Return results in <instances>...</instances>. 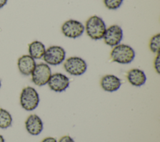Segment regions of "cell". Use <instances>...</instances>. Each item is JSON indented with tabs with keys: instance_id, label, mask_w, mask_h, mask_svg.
I'll use <instances>...</instances> for the list:
<instances>
[{
	"instance_id": "1",
	"label": "cell",
	"mask_w": 160,
	"mask_h": 142,
	"mask_svg": "<svg viewBox=\"0 0 160 142\" xmlns=\"http://www.w3.org/2000/svg\"><path fill=\"white\" fill-rule=\"evenodd\" d=\"M106 28L103 19L94 15L87 19L84 26V31L91 39L99 40L103 38Z\"/></svg>"
},
{
	"instance_id": "2",
	"label": "cell",
	"mask_w": 160,
	"mask_h": 142,
	"mask_svg": "<svg viewBox=\"0 0 160 142\" xmlns=\"http://www.w3.org/2000/svg\"><path fill=\"white\" fill-rule=\"evenodd\" d=\"M110 56L112 62L120 64H128L134 60L135 51L129 45L119 44L113 47Z\"/></svg>"
},
{
	"instance_id": "3",
	"label": "cell",
	"mask_w": 160,
	"mask_h": 142,
	"mask_svg": "<svg viewBox=\"0 0 160 142\" xmlns=\"http://www.w3.org/2000/svg\"><path fill=\"white\" fill-rule=\"evenodd\" d=\"M39 96L36 90L32 87H24L20 95V104L26 111L35 110L39 103Z\"/></svg>"
},
{
	"instance_id": "4",
	"label": "cell",
	"mask_w": 160,
	"mask_h": 142,
	"mask_svg": "<svg viewBox=\"0 0 160 142\" xmlns=\"http://www.w3.org/2000/svg\"><path fill=\"white\" fill-rule=\"evenodd\" d=\"M64 69L69 74L74 76H79L84 74L87 70L86 61L79 57H70L63 64Z\"/></svg>"
},
{
	"instance_id": "5",
	"label": "cell",
	"mask_w": 160,
	"mask_h": 142,
	"mask_svg": "<svg viewBox=\"0 0 160 142\" xmlns=\"http://www.w3.org/2000/svg\"><path fill=\"white\" fill-rule=\"evenodd\" d=\"M51 74V70L49 65L41 62L36 65L31 74V80L36 85L41 87L48 83Z\"/></svg>"
},
{
	"instance_id": "6",
	"label": "cell",
	"mask_w": 160,
	"mask_h": 142,
	"mask_svg": "<svg viewBox=\"0 0 160 142\" xmlns=\"http://www.w3.org/2000/svg\"><path fill=\"white\" fill-rule=\"evenodd\" d=\"M42 58L48 65H58L64 61L66 51L61 46L52 45L46 49Z\"/></svg>"
},
{
	"instance_id": "7",
	"label": "cell",
	"mask_w": 160,
	"mask_h": 142,
	"mask_svg": "<svg viewBox=\"0 0 160 142\" xmlns=\"http://www.w3.org/2000/svg\"><path fill=\"white\" fill-rule=\"evenodd\" d=\"M61 29L62 34L65 37L76 39L82 36L84 33V26L79 21L69 19L62 24Z\"/></svg>"
},
{
	"instance_id": "8",
	"label": "cell",
	"mask_w": 160,
	"mask_h": 142,
	"mask_svg": "<svg viewBox=\"0 0 160 142\" xmlns=\"http://www.w3.org/2000/svg\"><path fill=\"white\" fill-rule=\"evenodd\" d=\"M122 37L123 32L122 28L118 24H113L106 28L102 39L106 45L114 47L120 44Z\"/></svg>"
},
{
	"instance_id": "9",
	"label": "cell",
	"mask_w": 160,
	"mask_h": 142,
	"mask_svg": "<svg viewBox=\"0 0 160 142\" xmlns=\"http://www.w3.org/2000/svg\"><path fill=\"white\" fill-rule=\"evenodd\" d=\"M48 84L50 89L52 91L55 92H62L68 88L69 79L63 73H55L51 74Z\"/></svg>"
},
{
	"instance_id": "10",
	"label": "cell",
	"mask_w": 160,
	"mask_h": 142,
	"mask_svg": "<svg viewBox=\"0 0 160 142\" xmlns=\"http://www.w3.org/2000/svg\"><path fill=\"white\" fill-rule=\"evenodd\" d=\"M27 131L31 135H39L43 130V123L40 117L36 114L30 115L25 121Z\"/></svg>"
},
{
	"instance_id": "11",
	"label": "cell",
	"mask_w": 160,
	"mask_h": 142,
	"mask_svg": "<svg viewBox=\"0 0 160 142\" xmlns=\"http://www.w3.org/2000/svg\"><path fill=\"white\" fill-rule=\"evenodd\" d=\"M36 63L29 55H23L18 60V67L21 74L25 76L30 75L36 67Z\"/></svg>"
},
{
	"instance_id": "12",
	"label": "cell",
	"mask_w": 160,
	"mask_h": 142,
	"mask_svg": "<svg viewBox=\"0 0 160 142\" xmlns=\"http://www.w3.org/2000/svg\"><path fill=\"white\" fill-rule=\"evenodd\" d=\"M100 85L104 91L113 92L120 88L121 81L117 76L112 74H108L101 78Z\"/></svg>"
},
{
	"instance_id": "13",
	"label": "cell",
	"mask_w": 160,
	"mask_h": 142,
	"mask_svg": "<svg viewBox=\"0 0 160 142\" xmlns=\"http://www.w3.org/2000/svg\"><path fill=\"white\" fill-rule=\"evenodd\" d=\"M127 79L132 85L140 87L146 83V75L144 71L139 69H132L127 73Z\"/></svg>"
},
{
	"instance_id": "14",
	"label": "cell",
	"mask_w": 160,
	"mask_h": 142,
	"mask_svg": "<svg viewBox=\"0 0 160 142\" xmlns=\"http://www.w3.org/2000/svg\"><path fill=\"white\" fill-rule=\"evenodd\" d=\"M44 44L38 40H34L29 44V55L34 59H40L43 57L46 51Z\"/></svg>"
},
{
	"instance_id": "15",
	"label": "cell",
	"mask_w": 160,
	"mask_h": 142,
	"mask_svg": "<svg viewBox=\"0 0 160 142\" xmlns=\"http://www.w3.org/2000/svg\"><path fill=\"white\" fill-rule=\"evenodd\" d=\"M12 123V118L10 113L6 110L0 108V128H8L11 126Z\"/></svg>"
},
{
	"instance_id": "16",
	"label": "cell",
	"mask_w": 160,
	"mask_h": 142,
	"mask_svg": "<svg viewBox=\"0 0 160 142\" xmlns=\"http://www.w3.org/2000/svg\"><path fill=\"white\" fill-rule=\"evenodd\" d=\"M149 47L150 50L154 54H159L160 51V34L154 35L149 40Z\"/></svg>"
},
{
	"instance_id": "17",
	"label": "cell",
	"mask_w": 160,
	"mask_h": 142,
	"mask_svg": "<svg viewBox=\"0 0 160 142\" xmlns=\"http://www.w3.org/2000/svg\"><path fill=\"white\" fill-rule=\"evenodd\" d=\"M123 0H104V4L106 8L110 10H116L122 4Z\"/></svg>"
},
{
	"instance_id": "18",
	"label": "cell",
	"mask_w": 160,
	"mask_h": 142,
	"mask_svg": "<svg viewBox=\"0 0 160 142\" xmlns=\"http://www.w3.org/2000/svg\"><path fill=\"white\" fill-rule=\"evenodd\" d=\"M154 67L156 70V72L159 74L160 73V55L159 53L157 54L154 61Z\"/></svg>"
},
{
	"instance_id": "19",
	"label": "cell",
	"mask_w": 160,
	"mask_h": 142,
	"mask_svg": "<svg viewBox=\"0 0 160 142\" xmlns=\"http://www.w3.org/2000/svg\"><path fill=\"white\" fill-rule=\"evenodd\" d=\"M58 142H75L74 140L68 135H65L62 136Z\"/></svg>"
},
{
	"instance_id": "20",
	"label": "cell",
	"mask_w": 160,
	"mask_h": 142,
	"mask_svg": "<svg viewBox=\"0 0 160 142\" xmlns=\"http://www.w3.org/2000/svg\"><path fill=\"white\" fill-rule=\"evenodd\" d=\"M41 142H57V140L53 137H47L43 139Z\"/></svg>"
},
{
	"instance_id": "21",
	"label": "cell",
	"mask_w": 160,
	"mask_h": 142,
	"mask_svg": "<svg viewBox=\"0 0 160 142\" xmlns=\"http://www.w3.org/2000/svg\"><path fill=\"white\" fill-rule=\"evenodd\" d=\"M8 0H0V9L6 4Z\"/></svg>"
},
{
	"instance_id": "22",
	"label": "cell",
	"mask_w": 160,
	"mask_h": 142,
	"mask_svg": "<svg viewBox=\"0 0 160 142\" xmlns=\"http://www.w3.org/2000/svg\"><path fill=\"white\" fill-rule=\"evenodd\" d=\"M0 142H5L4 138L1 135H0Z\"/></svg>"
},
{
	"instance_id": "23",
	"label": "cell",
	"mask_w": 160,
	"mask_h": 142,
	"mask_svg": "<svg viewBox=\"0 0 160 142\" xmlns=\"http://www.w3.org/2000/svg\"><path fill=\"white\" fill-rule=\"evenodd\" d=\"M1 80H0V88H1Z\"/></svg>"
}]
</instances>
